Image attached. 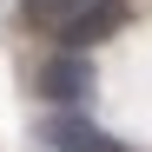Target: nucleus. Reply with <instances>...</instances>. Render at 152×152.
<instances>
[{"mask_svg": "<svg viewBox=\"0 0 152 152\" xmlns=\"http://www.w3.org/2000/svg\"><path fill=\"white\" fill-rule=\"evenodd\" d=\"M80 7H93V0H46V7H40L33 20H53V27H60V20H73Z\"/></svg>", "mask_w": 152, "mask_h": 152, "instance_id": "4", "label": "nucleus"}, {"mask_svg": "<svg viewBox=\"0 0 152 152\" xmlns=\"http://www.w3.org/2000/svg\"><path fill=\"white\" fill-rule=\"evenodd\" d=\"M40 139L53 145V152H132L126 139H113V132H99V126L86 119V113H73V106H60L53 119L40 126Z\"/></svg>", "mask_w": 152, "mask_h": 152, "instance_id": "1", "label": "nucleus"}, {"mask_svg": "<svg viewBox=\"0 0 152 152\" xmlns=\"http://www.w3.org/2000/svg\"><path fill=\"white\" fill-rule=\"evenodd\" d=\"M27 7H33V13H40V7H46V0H27Z\"/></svg>", "mask_w": 152, "mask_h": 152, "instance_id": "5", "label": "nucleus"}, {"mask_svg": "<svg viewBox=\"0 0 152 152\" xmlns=\"http://www.w3.org/2000/svg\"><path fill=\"white\" fill-rule=\"evenodd\" d=\"M40 93L53 99V106H80V99L93 93V66H86L80 53H60V60H46V73H40Z\"/></svg>", "mask_w": 152, "mask_h": 152, "instance_id": "3", "label": "nucleus"}, {"mask_svg": "<svg viewBox=\"0 0 152 152\" xmlns=\"http://www.w3.org/2000/svg\"><path fill=\"white\" fill-rule=\"evenodd\" d=\"M126 27V0H93V7H80L73 20H60V53H86V46L113 40Z\"/></svg>", "mask_w": 152, "mask_h": 152, "instance_id": "2", "label": "nucleus"}]
</instances>
